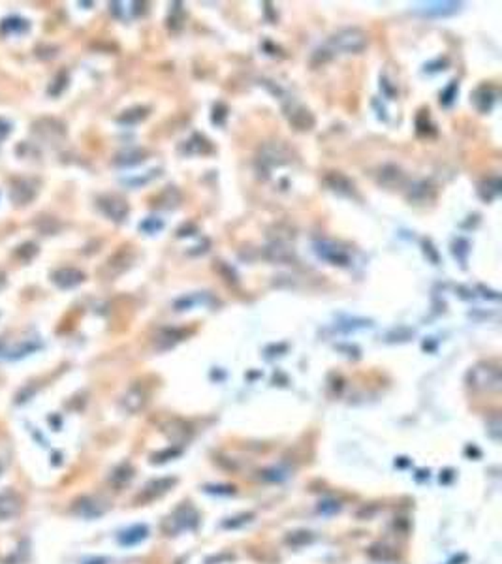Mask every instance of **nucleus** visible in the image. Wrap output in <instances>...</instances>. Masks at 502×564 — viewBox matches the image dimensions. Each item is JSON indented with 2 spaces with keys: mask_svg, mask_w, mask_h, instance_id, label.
Here are the masks:
<instances>
[{
  "mask_svg": "<svg viewBox=\"0 0 502 564\" xmlns=\"http://www.w3.org/2000/svg\"><path fill=\"white\" fill-rule=\"evenodd\" d=\"M331 45L345 53H361L369 45V36L359 28H345L331 38Z\"/></svg>",
  "mask_w": 502,
  "mask_h": 564,
  "instance_id": "obj_1",
  "label": "nucleus"
},
{
  "mask_svg": "<svg viewBox=\"0 0 502 564\" xmlns=\"http://www.w3.org/2000/svg\"><path fill=\"white\" fill-rule=\"evenodd\" d=\"M476 375H482V378L478 376H472L474 380V385L482 388V390H497L498 384H501V373L495 367H489V365H480L474 369Z\"/></svg>",
  "mask_w": 502,
  "mask_h": 564,
  "instance_id": "obj_2",
  "label": "nucleus"
},
{
  "mask_svg": "<svg viewBox=\"0 0 502 564\" xmlns=\"http://www.w3.org/2000/svg\"><path fill=\"white\" fill-rule=\"evenodd\" d=\"M316 252L320 258H324L331 263H339V265H346L348 263V254L342 248H339L333 243H318L316 245Z\"/></svg>",
  "mask_w": 502,
  "mask_h": 564,
  "instance_id": "obj_3",
  "label": "nucleus"
},
{
  "mask_svg": "<svg viewBox=\"0 0 502 564\" xmlns=\"http://www.w3.org/2000/svg\"><path fill=\"white\" fill-rule=\"evenodd\" d=\"M459 10L458 2H429V4H422L419 11L425 16H452Z\"/></svg>",
  "mask_w": 502,
  "mask_h": 564,
  "instance_id": "obj_4",
  "label": "nucleus"
},
{
  "mask_svg": "<svg viewBox=\"0 0 502 564\" xmlns=\"http://www.w3.org/2000/svg\"><path fill=\"white\" fill-rule=\"evenodd\" d=\"M53 280H55L61 288H72V286L79 284V282L83 280V275L79 273V271H76V269H61V271H56V273L53 275Z\"/></svg>",
  "mask_w": 502,
  "mask_h": 564,
  "instance_id": "obj_5",
  "label": "nucleus"
},
{
  "mask_svg": "<svg viewBox=\"0 0 502 564\" xmlns=\"http://www.w3.org/2000/svg\"><path fill=\"white\" fill-rule=\"evenodd\" d=\"M102 207H104V211H106L112 218H115V220H123L124 215L129 212V207L124 205V201L117 200V198H107V200L102 201Z\"/></svg>",
  "mask_w": 502,
  "mask_h": 564,
  "instance_id": "obj_6",
  "label": "nucleus"
},
{
  "mask_svg": "<svg viewBox=\"0 0 502 564\" xmlns=\"http://www.w3.org/2000/svg\"><path fill=\"white\" fill-rule=\"evenodd\" d=\"M17 512H19V500L10 493L0 495V520H8Z\"/></svg>",
  "mask_w": 502,
  "mask_h": 564,
  "instance_id": "obj_7",
  "label": "nucleus"
}]
</instances>
